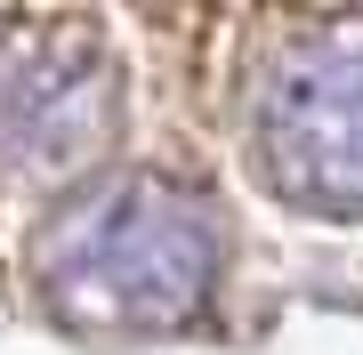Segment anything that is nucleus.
Segmentation results:
<instances>
[{
    "label": "nucleus",
    "mask_w": 363,
    "mask_h": 355,
    "mask_svg": "<svg viewBox=\"0 0 363 355\" xmlns=\"http://www.w3.org/2000/svg\"><path fill=\"white\" fill-rule=\"evenodd\" d=\"M274 145L291 162L298 202L363 210V25H331L323 49L291 65Z\"/></svg>",
    "instance_id": "obj_1"
}]
</instances>
